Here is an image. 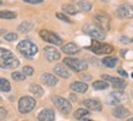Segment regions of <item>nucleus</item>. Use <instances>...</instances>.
<instances>
[{"label":"nucleus","mask_w":133,"mask_h":121,"mask_svg":"<svg viewBox=\"0 0 133 121\" xmlns=\"http://www.w3.org/2000/svg\"><path fill=\"white\" fill-rule=\"evenodd\" d=\"M20 60L15 56V54L5 48H0V67L6 70H12L18 67Z\"/></svg>","instance_id":"obj_1"},{"label":"nucleus","mask_w":133,"mask_h":121,"mask_svg":"<svg viewBox=\"0 0 133 121\" xmlns=\"http://www.w3.org/2000/svg\"><path fill=\"white\" fill-rule=\"evenodd\" d=\"M17 50L21 53V55H23L27 59H32L38 53L37 45L34 43H32L31 40H21L18 45H17Z\"/></svg>","instance_id":"obj_2"},{"label":"nucleus","mask_w":133,"mask_h":121,"mask_svg":"<svg viewBox=\"0 0 133 121\" xmlns=\"http://www.w3.org/2000/svg\"><path fill=\"white\" fill-rule=\"evenodd\" d=\"M83 32L85 34H88L93 38V39H98V40H104L106 34H105V31H103L101 28H99L98 26H95L94 23H85L83 26Z\"/></svg>","instance_id":"obj_3"},{"label":"nucleus","mask_w":133,"mask_h":121,"mask_svg":"<svg viewBox=\"0 0 133 121\" xmlns=\"http://www.w3.org/2000/svg\"><path fill=\"white\" fill-rule=\"evenodd\" d=\"M90 50L98 55H106V54H111L114 52V47L106 44V43H100L98 39H93Z\"/></svg>","instance_id":"obj_4"},{"label":"nucleus","mask_w":133,"mask_h":121,"mask_svg":"<svg viewBox=\"0 0 133 121\" xmlns=\"http://www.w3.org/2000/svg\"><path fill=\"white\" fill-rule=\"evenodd\" d=\"M51 100H52V103H54V105L56 106V109L59 110V111H61L64 115L70 114V111L72 110L71 103H70L67 99H65V98L59 97V95H54V97L51 98Z\"/></svg>","instance_id":"obj_5"},{"label":"nucleus","mask_w":133,"mask_h":121,"mask_svg":"<svg viewBox=\"0 0 133 121\" xmlns=\"http://www.w3.org/2000/svg\"><path fill=\"white\" fill-rule=\"evenodd\" d=\"M64 62L71 70H73L75 72H83V71L88 69V65H87L85 61L79 60V59H75V58H66Z\"/></svg>","instance_id":"obj_6"},{"label":"nucleus","mask_w":133,"mask_h":121,"mask_svg":"<svg viewBox=\"0 0 133 121\" xmlns=\"http://www.w3.org/2000/svg\"><path fill=\"white\" fill-rule=\"evenodd\" d=\"M36 106V100L34 98L28 97V95H24L18 100V111L21 114H28L31 113Z\"/></svg>","instance_id":"obj_7"},{"label":"nucleus","mask_w":133,"mask_h":121,"mask_svg":"<svg viewBox=\"0 0 133 121\" xmlns=\"http://www.w3.org/2000/svg\"><path fill=\"white\" fill-rule=\"evenodd\" d=\"M39 36H41V38L43 40L48 42L50 44L61 45V43H62V39L57 36L56 33L51 32V31H48V29H42L41 32H39Z\"/></svg>","instance_id":"obj_8"},{"label":"nucleus","mask_w":133,"mask_h":121,"mask_svg":"<svg viewBox=\"0 0 133 121\" xmlns=\"http://www.w3.org/2000/svg\"><path fill=\"white\" fill-rule=\"evenodd\" d=\"M94 24L98 26L99 28H101L103 31H109L110 29V24H111V20L106 14H98L93 17Z\"/></svg>","instance_id":"obj_9"},{"label":"nucleus","mask_w":133,"mask_h":121,"mask_svg":"<svg viewBox=\"0 0 133 121\" xmlns=\"http://www.w3.org/2000/svg\"><path fill=\"white\" fill-rule=\"evenodd\" d=\"M116 15L118 18H132L133 6L131 4H122L116 10Z\"/></svg>","instance_id":"obj_10"},{"label":"nucleus","mask_w":133,"mask_h":121,"mask_svg":"<svg viewBox=\"0 0 133 121\" xmlns=\"http://www.w3.org/2000/svg\"><path fill=\"white\" fill-rule=\"evenodd\" d=\"M43 54H44L45 59H46L48 61H50V62L57 61L59 59H60V56H61L60 52H59L57 49H55L54 47H51V45L44 47V49H43Z\"/></svg>","instance_id":"obj_11"},{"label":"nucleus","mask_w":133,"mask_h":121,"mask_svg":"<svg viewBox=\"0 0 133 121\" xmlns=\"http://www.w3.org/2000/svg\"><path fill=\"white\" fill-rule=\"evenodd\" d=\"M125 99H126L125 93L121 92V89H117V92L110 93L105 101H106V104L109 105H117L120 104L122 100H125Z\"/></svg>","instance_id":"obj_12"},{"label":"nucleus","mask_w":133,"mask_h":121,"mask_svg":"<svg viewBox=\"0 0 133 121\" xmlns=\"http://www.w3.org/2000/svg\"><path fill=\"white\" fill-rule=\"evenodd\" d=\"M101 78L106 82H111V85L115 89H125L126 86H127V82L122 78H117V77H112V76H109V75H103Z\"/></svg>","instance_id":"obj_13"},{"label":"nucleus","mask_w":133,"mask_h":121,"mask_svg":"<svg viewBox=\"0 0 133 121\" xmlns=\"http://www.w3.org/2000/svg\"><path fill=\"white\" fill-rule=\"evenodd\" d=\"M83 105L88 110H93V111H100L103 109V105L98 99H85L83 100Z\"/></svg>","instance_id":"obj_14"},{"label":"nucleus","mask_w":133,"mask_h":121,"mask_svg":"<svg viewBox=\"0 0 133 121\" xmlns=\"http://www.w3.org/2000/svg\"><path fill=\"white\" fill-rule=\"evenodd\" d=\"M41 81L44 83V85L49 86V87H54V86H56L57 82H59L56 76H54L52 73H49V72L43 73L41 76Z\"/></svg>","instance_id":"obj_15"},{"label":"nucleus","mask_w":133,"mask_h":121,"mask_svg":"<svg viewBox=\"0 0 133 121\" xmlns=\"http://www.w3.org/2000/svg\"><path fill=\"white\" fill-rule=\"evenodd\" d=\"M112 115L115 117H117V119H126V117H128L129 115H131V111H129L127 108L120 105V106H116V108L112 110Z\"/></svg>","instance_id":"obj_16"},{"label":"nucleus","mask_w":133,"mask_h":121,"mask_svg":"<svg viewBox=\"0 0 133 121\" xmlns=\"http://www.w3.org/2000/svg\"><path fill=\"white\" fill-rule=\"evenodd\" d=\"M55 119V113L51 109H43L41 113L38 114V120L39 121H52Z\"/></svg>","instance_id":"obj_17"},{"label":"nucleus","mask_w":133,"mask_h":121,"mask_svg":"<svg viewBox=\"0 0 133 121\" xmlns=\"http://www.w3.org/2000/svg\"><path fill=\"white\" fill-rule=\"evenodd\" d=\"M61 49H62V52H64L65 54H67V55H75V54H77V53L81 50V48H79L76 43H72V42L62 45Z\"/></svg>","instance_id":"obj_18"},{"label":"nucleus","mask_w":133,"mask_h":121,"mask_svg":"<svg viewBox=\"0 0 133 121\" xmlns=\"http://www.w3.org/2000/svg\"><path fill=\"white\" fill-rule=\"evenodd\" d=\"M70 88L76 93H85L87 89H88V85H87L85 82L76 81V82H72V83L70 85Z\"/></svg>","instance_id":"obj_19"},{"label":"nucleus","mask_w":133,"mask_h":121,"mask_svg":"<svg viewBox=\"0 0 133 121\" xmlns=\"http://www.w3.org/2000/svg\"><path fill=\"white\" fill-rule=\"evenodd\" d=\"M54 72H55V75L62 77V78H69L70 75H71L70 71L67 70V67H66L65 65H62V64L56 65V66L54 67Z\"/></svg>","instance_id":"obj_20"},{"label":"nucleus","mask_w":133,"mask_h":121,"mask_svg":"<svg viewBox=\"0 0 133 121\" xmlns=\"http://www.w3.org/2000/svg\"><path fill=\"white\" fill-rule=\"evenodd\" d=\"M103 65L104 66H106V67H110V69H112V67H115L117 65V62H118V60H117V58L115 56H106L103 59Z\"/></svg>","instance_id":"obj_21"},{"label":"nucleus","mask_w":133,"mask_h":121,"mask_svg":"<svg viewBox=\"0 0 133 121\" xmlns=\"http://www.w3.org/2000/svg\"><path fill=\"white\" fill-rule=\"evenodd\" d=\"M32 28H33L32 22H29V21H23V22H21V23L18 24V28L17 29H18V32H21V33H27Z\"/></svg>","instance_id":"obj_22"},{"label":"nucleus","mask_w":133,"mask_h":121,"mask_svg":"<svg viewBox=\"0 0 133 121\" xmlns=\"http://www.w3.org/2000/svg\"><path fill=\"white\" fill-rule=\"evenodd\" d=\"M79 11H83V12H87V11H90L92 10V4L89 1H84V0H79L77 3V6H76Z\"/></svg>","instance_id":"obj_23"},{"label":"nucleus","mask_w":133,"mask_h":121,"mask_svg":"<svg viewBox=\"0 0 133 121\" xmlns=\"http://www.w3.org/2000/svg\"><path fill=\"white\" fill-rule=\"evenodd\" d=\"M89 115V110L84 108H79L75 111V117L78 120H87V116Z\"/></svg>","instance_id":"obj_24"},{"label":"nucleus","mask_w":133,"mask_h":121,"mask_svg":"<svg viewBox=\"0 0 133 121\" xmlns=\"http://www.w3.org/2000/svg\"><path fill=\"white\" fill-rule=\"evenodd\" d=\"M109 87V83L104 80H97L93 82V88L95 91H103V89H106Z\"/></svg>","instance_id":"obj_25"},{"label":"nucleus","mask_w":133,"mask_h":121,"mask_svg":"<svg viewBox=\"0 0 133 121\" xmlns=\"http://www.w3.org/2000/svg\"><path fill=\"white\" fill-rule=\"evenodd\" d=\"M29 92L32 93V94H34L36 97H42L43 94H44V91H43V88H42L39 85H31L29 86Z\"/></svg>","instance_id":"obj_26"},{"label":"nucleus","mask_w":133,"mask_h":121,"mask_svg":"<svg viewBox=\"0 0 133 121\" xmlns=\"http://www.w3.org/2000/svg\"><path fill=\"white\" fill-rule=\"evenodd\" d=\"M62 10L64 12L69 14V15H76L78 12V9L76 6H73L72 4H66V5H62Z\"/></svg>","instance_id":"obj_27"},{"label":"nucleus","mask_w":133,"mask_h":121,"mask_svg":"<svg viewBox=\"0 0 133 121\" xmlns=\"http://www.w3.org/2000/svg\"><path fill=\"white\" fill-rule=\"evenodd\" d=\"M17 15L12 11H8V10H4V11H0V18H5V20H14L16 18Z\"/></svg>","instance_id":"obj_28"},{"label":"nucleus","mask_w":133,"mask_h":121,"mask_svg":"<svg viewBox=\"0 0 133 121\" xmlns=\"http://www.w3.org/2000/svg\"><path fill=\"white\" fill-rule=\"evenodd\" d=\"M11 85L6 78H0V91L1 92H10Z\"/></svg>","instance_id":"obj_29"},{"label":"nucleus","mask_w":133,"mask_h":121,"mask_svg":"<svg viewBox=\"0 0 133 121\" xmlns=\"http://www.w3.org/2000/svg\"><path fill=\"white\" fill-rule=\"evenodd\" d=\"M12 78L15 81H18V82H21V81H24L26 80V75H24L23 72H20V71H15V72H12Z\"/></svg>","instance_id":"obj_30"},{"label":"nucleus","mask_w":133,"mask_h":121,"mask_svg":"<svg viewBox=\"0 0 133 121\" xmlns=\"http://www.w3.org/2000/svg\"><path fill=\"white\" fill-rule=\"evenodd\" d=\"M4 38L6 40H9V42H15L17 39V34L14 32H8L4 34Z\"/></svg>","instance_id":"obj_31"},{"label":"nucleus","mask_w":133,"mask_h":121,"mask_svg":"<svg viewBox=\"0 0 133 121\" xmlns=\"http://www.w3.org/2000/svg\"><path fill=\"white\" fill-rule=\"evenodd\" d=\"M56 17L59 18V20H61V21H64V22H66V23H72V21L70 20V18L66 16V15H64V14L56 12Z\"/></svg>","instance_id":"obj_32"},{"label":"nucleus","mask_w":133,"mask_h":121,"mask_svg":"<svg viewBox=\"0 0 133 121\" xmlns=\"http://www.w3.org/2000/svg\"><path fill=\"white\" fill-rule=\"evenodd\" d=\"M22 72H23L26 76H32L33 72H34V69H33L32 66H24L23 69H22Z\"/></svg>","instance_id":"obj_33"},{"label":"nucleus","mask_w":133,"mask_h":121,"mask_svg":"<svg viewBox=\"0 0 133 121\" xmlns=\"http://www.w3.org/2000/svg\"><path fill=\"white\" fill-rule=\"evenodd\" d=\"M120 42L122 44H129V43H133V38H128L126 36H121L120 37Z\"/></svg>","instance_id":"obj_34"},{"label":"nucleus","mask_w":133,"mask_h":121,"mask_svg":"<svg viewBox=\"0 0 133 121\" xmlns=\"http://www.w3.org/2000/svg\"><path fill=\"white\" fill-rule=\"evenodd\" d=\"M8 113H6V109L3 108V106H0V120H4L5 117H6Z\"/></svg>","instance_id":"obj_35"},{"label":"nucleus","mask_w":133,"mask_h":121,"mask_svg":"<svg viewBox=\"0 0 133 121\" xmlns=\"http://www.w3.org/2000/svg\"><path fill=\"white\" fill-rule=\"evenodd\" d=\"M24 3H27V4H33V5H36V4H41L42 3V0H23Z\"/></svg>","instance_id":"obj_36"},{"label":"nucleus","mask_w":133,"mask_h":121,"mask_svg":"<svg viewBox=\"0 0 133 121\" xmlns=\"http://www.w3.org/2000/svg\"><path fill=\"white\" fill-rule=\"evenodd\" d=\"M117 72L120 73L121 76H123V77H127V76H128V75H127V72H126V71H125L123 69H121V67H120V69L117 70Z\"/></svg>","instance_id":"obj_37"},{"label":"nucleus","mask_w":133,"mask_h":121,"mask_svg":"<svg viewBox=\"0 0 133 121\" xmlns=\"http://www.w3.org/2000/svg\"><path fill=\"white\" fill-rule=\"evenodd\" d=\"M70 98H71V99H72V100H76V99H77V98L75 97V95H73V94H72V95H71V97H70Z\"/></svg>","instance_id":"obj_38"},{"label":"nucleus","mask_w":133,"mask_h":121,"mask_svg":"<svg viewBox=\"0 0 133 121\" xmlns=\"http://www.w3.org/2000/svg\"><path fill=\"white\" fill-rule=\"evenodd\" d=\"M3 33H5V29H0V36H1Z\"/></svg>","instance_id":"obj_39"},{"label":"nucleus","mask_w":133,"mask_h":121,"mask_svg":"<svg viewBox=\"0 0 133 121\" xmlns=\"http://www.w3.org/2000/svg\"><path fill=\"white\" fill-rule=\"evenodd\" d=\"M101 1H104V3H108V1H109V0H101Z\"/></svg>","instance_id":"obj_40"},{"label":"nucleus","mask_w":133,"mask_h":121,"mask_svg":"<svg viewBox=\"0 0 133 121\" xmlns=\"http://www.w3.org/2000/svg\"><path fill=\"white\" fill-rule=\"evenodd\" d=\"M0 5H3V1H0Z\"/></svg>","instance_id":"obj_41"},{"label":"nucleus","mask_w":133,"mask_h":121,"mask_svg":"<svg viewBox=\"0 0 133 121\" xmlns=\"http://www.w3.org/2000/svg\"><path fill=\"white\" fill-rule=\"evenodd\" d=\"M75 1H79V0H75Z\"/></svg>","instance_id":"obj_42"},{"label":"nucleus","mask_w":133,"mask_h":121,"mask_svg":"<svg viewBox=\"0 0 133 121\" xmlns=\"http://www.w3.org/2000/svg\"><path fill=\"white\" fill-rule=\"evenodd\" d=\"M132 78H133V72H132Z\"/></svg>","instance_id":"obj_43"}]
</instances>
